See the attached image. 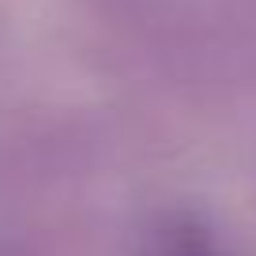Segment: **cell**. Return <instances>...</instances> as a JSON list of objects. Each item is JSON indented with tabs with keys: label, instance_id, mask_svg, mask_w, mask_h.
<instances>
[{
	"label": "cell",
	"instance_id": "cell-1",
	"mask_svg": "<svg viewBox=\"0 0 256 256\" xmlns=\"http://www.w3.org/2000/svg\"><path fill=\"white\" fill-rule=\"evenodd\" d=\"M147 256H222L208 230L192 218H166L147 238Z\"/></svg>",
	"mask_w": 256,
	"mask_h": 256
}]
</instances>
